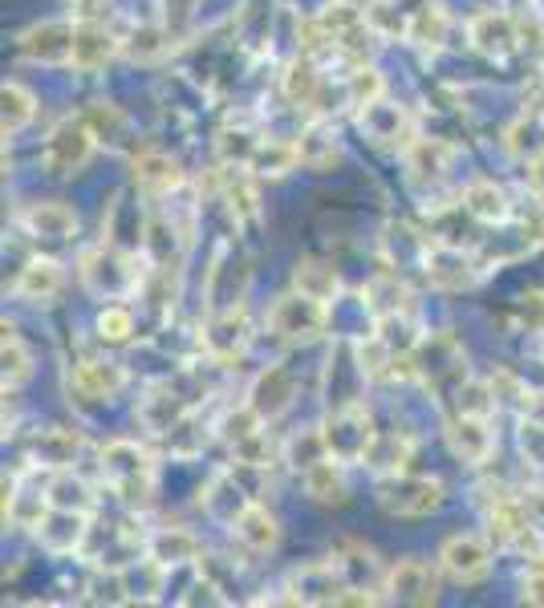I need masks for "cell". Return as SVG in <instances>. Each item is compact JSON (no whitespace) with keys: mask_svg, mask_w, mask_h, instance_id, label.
<instances>
[{"mask_svg":"<svg viewBox=\"0 0 544 608\" xmlns=\"http://www.w3.org/2000/svg\"><path fill=\"white\" fill-rule=\"evenodd\" d=\"M529 191L536 195V203H544V150L529 159Z\"/></svg>","mask_w":544,"mask_h":608,"instance_id":"48","label":"cell"},{"mask_svg":"<svg viewBox=\"0 0 544 608\" xmlns=\"http://www.w3.org/2000/svg\"><path fill=\"white\" fill-rule=\"evenodd\" d=\"M200 552H203L200 535L188 532V527H159V532L147 535V556L154 564H163V568L191 564V559H200Z\"/></svg>","mask_w":544,"mask_h":608,"instance_id":"26","label":"cell"},{"mask_svg":"<svg viewBox=\"0 0 544 608\" xmlns=\"http://www.w3.org/2000/svg\"><path fill=\"white\" fill-rule=\"evenodd\" d=\"M520 600H524V605L544 608V556H541V564L520 580Z\"/></svg>","mask_w":544,"mask_h":608,"instance_id":"46","label":"cell"},{"mask_svg":"<svg viewBox=\"0 0 544 608\" xmlns=\"http://www.w3.org/2000/svg\"><path fill=\"white\" fill-rule=\"evenodd\" d=\"M29 377H33V353H29V345L21 341L17 324L4 321V394L21 390Z\"/></svg>","mask_w":544,"mask_h":608,"instance_id":"38","label":"cell"},{"mask_svg":"<svg viewBox=\"0 0 544 608\" xmlns=\"http://www.w3.org/2000/svg\"><path fill=\"white\" fill-rule=\"evenodd\" d=\"M468 41L471 50L483 53L488 62H508L520 50V25L516 17L504 9H483L468 21Z\"/></svg>","mask_w":544,"mask_h":608,"instance_id":"12","label":"cell"},{"mask_svg":"<svg viewBox=\"0 0 544 608\" xmlns=\"http://www.w3.org/2000/svg\"><path fill=\"white\" fill-rule=\"evenodd\" d=\"M265 426H256L253 435H244L232 442V459L241 462V467H248V471H268L277 459H285V442H277Z\"/></svg>","mask_w":544,"mask_h":608,"instance_id":"36","label":"cell"},{"mask_svg":"<svg viewBox=\"0 0 544 608\" xmlns=\"http://www.w3.org/2000/svg\"><path fill=\"white\" fill-rule=\"evenodd\" d=\"M386 593H391V600H403V605H435L439 600V576L430 572L427 559H403L386 576Z\"/></svg>","mask_w":544,"mask_h":608,"instance_id":"18","label":"cell"},{"mask_svg":"<svg viewBox=\"0 0 544 608\" xmlns=\"http://www.w3.org/2000/svg\"><path fill=\"white\" fill-rule=\"evenodd\" d=\"M268 333L285 341V345H309L330 329V300L305 297V292H285L273 300V309L265 317Z\"/></svg>","mask_w":544,"mask_h":608,"instance_id":"3","label":"cell"},{"mask_svg":"<svg viewBox=\"0 0 544 608\" xmlns=\"http://www.w3.org/2000/svg\"><path fill=\"white\" fill-rule=\"evenodd\" d=\"M520 410L529 414V418H541V423H544V390H529V394H524V406H520Z\"/></svg>","mask_w":544,"mask_h":608,"instance_id":"49","label":"cell"},{"mask_svg":"<svg viewBox=\"0 0 544 608\" xmlns=\"http://www.w3.org/2000/svg\"><path fill=\"white\" fill-rule=\"evenodd\" d=\"M98 337L110 341V345H127L130 337H135V312L127 305H106L98 312Z\"/></svg>","mask_w":544,"mask_h":608,"instance_id":"42","label":"cell"},{"mask_svg":"<svg viewBox=\"0 0 544 608\" xmlns=\"http://www.w3.org/2000/svg\"><path fill=\"white\" fill-rule=\"evenodd\" d=\"M529 4H532V17H536V21L544 25V0H529Z\"/></svg>","mask_w":544,"mask_h":608,"instance_id":"51","label":"cell"},{"mask_svg":"<svg viewBox=\"0 0 544 608\" xmlns=\"http://www.w3.org/2000/svg\"><path fill=\"white\" fill-rule=\"evenodd\" d=\"M459 207H463L476 224H504L508 215H512V203H508L504 186H495L492 179H476V183L463 186Z\"/></svg>","mask_w":544,"mask_h":608,"instance_id":"27","label":"cell"},{"mask_svg":"<svg viewBox=\"0 0 544 608\" xmlns=\"http://www.w3.org/2000/svg\"><path fill=\"white\" fill-rule=\"evenodd\" d=\"M21 224L33 239H53V244H65V239L77 236V212L65 207L57 199H41V203H29L21 212Z\"/></svg>","mask_w":544,"mask_h":608,"instance_id":"24","label":"cell"},{"mask_svg":"<svg viewBox=\"0 0 544 608\" xmlns=\"http://www.w3.org/2000/svg\"><path fill=\"white\" fill-rule=\"evenodd\" d=\"M520 503H524V511H529L532 527L544 535V491H541V487H529V491H520Z\"/></svg>","mask_w":544,"mask_h":608,"instance_id":"47","label":"cell"},{"mask_svg":"<svg viewBox=\"0 0 544 608\" xmlns=\"http://www.w3.org/2000/svg\"><path fill=\"white\" fill-rule=\"evenodd\" d=\"M280 94L289 98V106L297 110H317L321 114V98H326V74H321V62L313 57H297L289 62V70L280 74Z\"/></svg>","mask_w":544,"mask_h":608,"instance_id":"23","label":"cell"},{"mask_svg":"<svg viewBox=\"0 0 544 608\" xmlns=\"http://www.w3.org/2000/svg\"><path fill=\"white\" fill-rule=\"evenodd\" d=\"M248 503H253V499L244 495L241 487H236V479H232L228 471H215L212 474V483L203 487L200 491V508L207 511V515H212L215 523H236V515H241L244 508H248Z\"/></svg>","mask_w":544,"mask_h":608,"instance_id":"30","label":"cell"},{"mask_svg":"<svg viewBox=\"0 0 544 608\" xmlns=\"http://www.w3.org/2000/svg\"><path fill=\"white\" fill-rule=\"evenodd\" d=\"M292 397H297V377H292L289 365H280L277 361V365H265V370L248 382L244 402H248L265 423H277L280 414L292 406Z\"/></svg>","mask_w":544,"mask_h":608,"instance_id":"15","label":"cell"},{"mask_svg":"<svg viewBox=\"0 0 544 608\" xmlns=\"http://www.w3.org/2000/svg\"><path fill=\"white\" fill-rule=\"evenodd\" d=\"M447 499V487L430 474H382L378 479V508L394 520H423L430 511H439Z\"/></svg>","mask_w":544,"mask_h":608,"instance_id":"4","label":"cell"},{"mask_svg":"<svg viewBox=\"0 0 544 608\" xmlns=\"http://www.w3.org/2000/svg\"><path fill=\"white\" fill-rule=\"evenodd\" d=\"M70 21L74 25H86V21L106 25L110 21V0H70Z\"/></svg>","mask_w":544,"mask_h":608,"instance_id":"45","label":"cell"},{"mask_svg":"<svg viewBox=\"0 0 544 608\" xmlns=\"http://www.w3.org/2000/svg\"><path fill=\"white\" fill-rule=\"evenodd\" d=\"M447 447L463 467H483L495 455L492 414H456L447 423Z\"/></svg>","mask_w":544,"mask_h":608,"instance_id":"13","label":"cell"},{"mask_svg":"<svg viewBox=\"0 0 544 608\" xmlns=\"http://www.w3.org/2000/svg\"><path fill=\"white\" fill-rule=\"evenodd\" d=\"M29 450H33V462H38V467H45V471H65V467H74L77 450H82V435L53 426V430H41Z\"/></svg>","mask_w":544,"mask_h":608,"instance_id":"32","label":"cell"},{"mask_svg":"<svg viewBox=\"0 0 544 608\" xmlns=\"http://www.w3.org/2000/svg\"><path fill=\"white\" fill-rule=\"evenodd\" d=\"M423 276L430 280V288H444V292H463L476 288L483 276V264L463 252L451 239H430L423 248Z\"/></svg>","mask_w":544,"mask_h":608,"instance_id":"7","label":"cell"},{"mask_svg":"<svg viewBox=\"0 0 544 608\" xmlns=\"http://www.w3.org/2000/svg\"><path fill=\"white\" fill-rule=\"evenodd\" d=\"M532 358H541V361H544V329L536 333V341H532Z\"/></svg>","mask_w":544,"mask_h":608,"instance_id":"50","label":"cell"},{"mask_svg":"<svg viewBox=\"0 0 544 608\" xmlns=\"http://www.w3.org/2000/svg\"><path fill=\"white\" fill-rule=\"evenodd\" d=\"M292 288L305 292V297H317V300H333L338 297V264L330 260H317V256H305V260L292 264Z\"/></svg>","mask_w":544,"mask_h":608,"instance_id":"34","label":"cell"},{"mask_svg":"<svg viewBox=\"0 0 544 608\" xmlns=\"http://www.w3.org/2000/svg\"><path fill=\"white\" fill-rule=\"evenodd\" d=\"M301 162V150L297 142H285V138H260L253 150V159H248V171L256 179H285Z\"/></svg>","mask_w":544,"mask_h":608,"instance_id":"33","label":"cell"},{"mask_svg":"<svg viewBox=\"0 0 544 608\" xmlns=\"http://www.w3.org/2000/svg\"><path fill=\"white\" fill-rule=\"evenodd\" d=\"M13 292L29 305H50L65 292V268L53 256H33V260L21 264Z\"/></svg>","mask_w":544,"mask_h":608,"instance_id":"19","label":"cell"},{"mask_svg":"<svg viewBox=\"0 0 544 608\" xmlns=\"http://www.w3.org/2000/svg\"><path fill=\"white\" fill-rule=\"evenodd\" d=\"M135 183L147 191V195L163 199V195H175L179 186H183V171H179V162L171 154H159V150H147L135 159Z\"/></svg>","mask_w":544,"mask_h":608,"instance_id":"31","label":"cell"},{"mask_svg":"<svg viewBox=\"0 0 544 608\" xmlns=\"http://www.w3.org/2000/svg\"><path fill=\"white\" fill-rule=\"evenodd\" d=\"M345 98H350L354 110H362L370 102L386 98V82H382V74L374 65H354V74L345 77Z\"/></svg>","mask_w":544,"mask_h":608,"instance_id":"40","label":"cell"},{"mask_svg":"<svg viewBox=\"0 0 544 608\" xmlns=\"http://www.w3.org/2000/svg\"><path fill=\"white\" fill-rule=\"evenodd\" d=\"M447 38H451V17L439 4L410 9V25H406V41L410 45H418V50H444Z\"/></svg>","mask_w":544,"mask_h":608,"instance_id":"35","label":"cell"},{"mask_svg":"<svg viewBox=\"0 0 544 608\" xmlns=\"http://www.w3.org/2000/svg\"><path fill=\"white\" fill-rule=\"evenodd\" d=\"M102 479L106 487L122 495L130 508L147 503V495L154 491V459L151 450L130 442V438H115L110 447L102 450Z\"/></svg>","mask_w":544,"mask_h":608,"instance_id":"1","label":"cell"},{"mask_svg":"<svg viewBox=\"0 0 544 608\" xmlns=\"http://www.w3.org/2000/svg\"><path fill=\"white\" fill-rule=\"evenodd\" d=\"M439 564L456 584H483L492 576V535H451L439 547Z\"/></svg>","mask_w":544,"mask_h":608,"instance_id":"9","label":"cell"},{"mask_svg":"<svg viewBox=\"0 0 544 608\" xmlns=\"http://www.w3.org/2000/svg\"><path fill=\"white\" fill-rule=\"evenodd\" d=\"M50 508H74V511H94V495L82 479H70L65 471H57L50 479Z\"/></svg>","mask_w":544,"mask_h":608,"instance_id":"41","label":"cell"},{"mask_svg":"<svg viewBox=\"0 0 544 608\" xmlns=\"http://www.w3.org/2000/svg\"><path fill=\"white\" fill-rule=\"evenodd\" d=\"M228 532L236 535L253 556H273L280 547V535H285L280 532V520L265 508V503H248V508L236 515V523H232Z\"/></svg>","mask_w":544,"mask_h":608,"instance_id":"22","label":"cell"},{"mask_svg":"<svg viewBox=\"0 0 544 608\" xmlns=\"http://www.w3.org/2000/svg\"><path fill=\"white\" fill-rule=\"evenodd\" d=\"M98 130L89 126L86 114H70L62 122L53 126L45 142H41V167L53 174V179H70L94 159V150H98Z\"/></svg>","mask_w":544,"mask_h":608,"instance_id":"2","label":"cell"},{"mask_svg":"<svg viewBox=\"0 0 544 608\" xmlns=\"http://www.w3.org/2000/svg\"><path fill=\"white\" fill-rule=\"evenodd\" d=\"M82 285L89 292H98V297H127V292L142 288V273L135 268V256H127V252H118L115 244L102 239V248L82 256Z\"/></svg>","mask_w":544,"mask_h":608,"instance_id":"6","label":"cell"},{"mask_svg":"<svg viewBox=\"0 0 544 608\" xmlns=\"http://www.w3.org/2000/svg\"><path fill=\"white\" fill-rule=\"evenodd\" d=\"M280 593H289V605H342L345 580L333 559H313L292 568Z\"/></svg>","mask_w":544,"mask_h":608,"instance_id":"8","label":"cell"},{"mask_svg":"<svg viewBox=\"0 0 544 608\" xmlns=\"http://www.w3.org/2000/svg\"><path fill=\"white\" fill-rule=\"evenodd\" d=\"M0 98H4V142H9V138H17L38 118V98H33L21 82H4Z\"/></svg>","mask_w":544,"mask_h":608,"instance_id":"39","label":"cell"},{"mask_svg":"<svg viewBox=\"0 0 544 608\" xmlns=\"http://www.w3.org/2000/svg\"><path fill=\"white\" fill-rule=\"evenodd\" d=\"M520 450L532 467H544V423L541 418H524L520 423Z\"/></svg>","mask_w":544,"mask_h":608,"instance_id":"44","label":"cell"},{"mask_svg":"<svg viewBox=\"0 0 544 608\" xmlns=\"http://www.w3.org/2000/svg\"><path fill=\"white\" fill-rule=\"evenodd\" d=\"M86 118H89V126L98 130L102 142H106V138H110V142H118V138L127 135V118H122L115 106H106V102H94V106L86 110Z\"/></svg>","mask_w":544,"mask_h":608,"instance_id":"43","label":"cell"},{"mask_svg":"<svg viewBox=\"0 0 544 608\" xmlns=\"http://www.w3.org/2000/svg\"><path fill=\"white\" fill-rule=\"evenodd\" d=\"M321 459H330V447H326V430H321V426H305V430H297V435L285 442V462H289L292 471L305 474Z\"/></svg>","mask_w":544,"mask_h":608,"instance_id":"37","label":"cell"},{"mask_svg":"<svg viewBox=\"0 0 544 608\" xmlns=\"http://www.w3.org/2000/svg\"><path fill=\"white\" fill-rule=\"evenodd\" d=\"M122 45L127 41L118 38L110 25H94V21L74 25V62L70 65H74L77 74H98V70H106L122 53Z\"/></svg>","mask_w":544,"mask_h":608,"instance_id":"16","label":"cell"},{"mask_svg":"<svg viewBox=\"0 0 544 608\" xmlns=\"http://www.w3.org/2000/svg\"><path fill=\"white\" fill-rule=\"evenodd\" d=\"M17 53L33 65H70L74 62V21H38L17 33Z\"/></svg>","mask_w":544,"mask_h":608,"instance_id":"11","label":"cell"},{"mask_svg":"<svg viewBox=\"0 0 544 608\" xmlns=\"http://www.w3.org/2000/svg\"><path fill=\"white\" fill-rule=\"evenodd\" d=\"M326 447H330V459H342L345 467L350 462H366L370 447H374V423H370V410L362 402H342L333 406V414L326 418Z\"/></svg>","mask_w":544,"mask_h":608,"instance_id":"5","label":"cell"},{"mask_svg":"<svg viewBox=\"0 0 544 608\" xmlns=\"http://www.w3.org/2000/svg\"><path fill=\"white\" fill-rule=\"evenodd\" d=\"M77 394L89 397V402H110L127 390V370L118 361H106V358H86L74 365V377H70Z\"/></svg>","mask_w":544,"mask_h":608,"instance_id":"21","label":"cell"},{"mask_svg":"<svg viewBox=\"0 0 544 608\" xmlns=\"http://www.w3.org/2000/svg\"><path fill=\"white\" fill-rule=\"evenodd\" d=\"M253 341V321L244 309H224L212 312V321L203 324L200 345L212 361H236L244 358V349Z\"/></svg>","mask_w":544,"mask_h":608,"instance_id":"14","label":"cell"},{"mask_svg":"<svg viewBox=\"0 0 544 608\" xmlns=\"http://www.w3.org/2000/svg\"><path fill=\"white\" fill-rule=\"evenodd\" d=\"M333 564H338V572H342V580L350 593H370L378 596V600H386V576H391V568H382L378 552L370 544H362V540H342V544L333 547Z\"/></svg>","mask_w":544,"mask_h":608,"instance_id":"10","label":"cell"},{"mask_svg":"<svg viewBox=\"0 0 544 608\" xmlns=\"http://www.w3.org/2000/svg\"><path fill=\"white\" fill-rule=\"evenodd\" d=\"M403 162L410 183H439L456 162V147L444 138H410L403 147Z\"/></svg>","mask_w":544,"mask_h":608,"instance_id":"20","label":"cell"},{"mask_svg":"<svg viewBox=\"0 0 544 608\" xmlns=\"http://www.w3.org/2000/svg\"><path fill=\"white\" fill-rule=\"evenodd\" d=\"M297 150H301V167H309V171H333V162L342 159L338 130L326 118H313L305 126V135L297 138Z\"/></svg>","mask_w":544,"mask_h":608,"instance_id":"29","label":"cell"},{"mask_svg":"<svg viewBox=\"0 0 544 608\" xmlns=\"http://www.w3.org/2000/svg\"><path fill=\"white\" fill-rule=\"evenodd\" d=\"M358 118H362V130H366L374 142H382V147H406V142H410V138H406V130H410L406 114L398 110V106H391L386 98L362 106Z\"/></svg>","mask_w":544,"mask_h":608,"instance_id":"28","label":"cell"},{"mask_svg":"<svg viewBox=\"0 0 544 608\" xmlns=\"http://www.w3.org/2000/svg\"><path fill=\"white\" fill-rule=\"evenodd\" d=\"M305 495L321 503V508H342L350 499V479H345V462L342 459H321L317 467L301 474Z\"/></svg>","mask_w":544,"mask_h":608,"instance_id":"25","label":"cell"},{"mask_svg":"<svg viewBox=\"0 0 544 608\" xmlns=\"http://www.w3.org/2000/svg\"><path fill=\"white\" fill-rule=\"evenodd\" d=\"M41 540V547H50L53 556H70L77 547L86 544L89 535V511H74V508H50L41 515V523L33 527Z\"/></svg>","mask_w":544,"mask_h":608,"instance_id":"17","label":"cell"}]
</instances>
